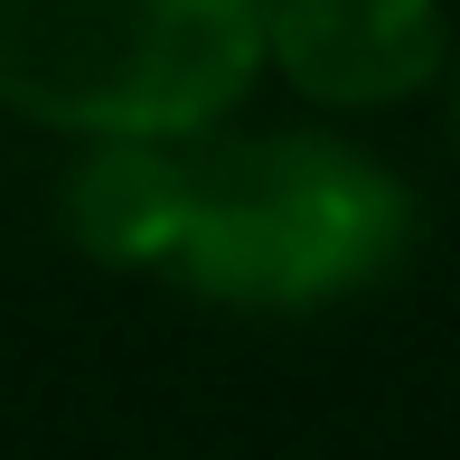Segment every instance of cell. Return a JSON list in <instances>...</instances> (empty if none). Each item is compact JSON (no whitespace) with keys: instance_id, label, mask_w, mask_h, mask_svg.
Masks as SVG:
<instances>
[{"instance_id":"2","label":"cell","mask_w":460,"mask_h":460,"mask_svg":"<svg viewBox=\"0 0 460 460\" xmlns=\"http://www.w3.org/2000/svg\"><path fill=\"white\" fill-rule=\"evenodd\" d=\"M263 85L254 0H0V113L94 141H217Z\"/></svg>"},{"instance_id":"1","label":"cell","mask_w":460,"mask_h":460,"mask_svg":"<svg viewBox=\"0 0 460 460\" xmlns=\"http://www.w3.org/2000/svg\"><path fill=\"white\" fill-rule=\"evenodd\" d=\"M423 254V188L358 132H217L188 151L170 282L235 320H329Z\"/></svg>"},{"instance_id":"3","label":"cell","mask_w":460,"mask_h":460,"mask_svg":"<svg viewBox=\"0 0 460 460\" xmlns=\"http://www.w3.org/2000/svg\"><path fill=\"white\" fill-rule=\"evenodd\" d=\"M460 19L432 0H282L263 10V75L320 113H394L442 94Z\"/></svg>"},{"instance_id":"4","label":"cell","mask_w":460,"mask_h":460,"mask_svg":"<svg viewBox=\"0 0 460 460\" xmlns=\"http://www.w3.org/2000/svg\"><path fill=\"white\" fill-rule=\"evenodd\" d=\"M188 151H198V141H188ZM188 151H170V141H94V151H75L66 179H57L66 244L85 263H103V273L170 282L179 207H188Z\"/></svg>"},{"instance_id":"5","label":"cell","mask_w":460,"mask_h":460,"mask_svg":"<svg viewBox=\"0 0 460 460\" xmlns=\"http://www.w3.org/2000/svg\"><path fill=\"white\" fill-rule=\"evenodd\" d=\"M442 103H451V160H460V48H451V75H442Z\"/></svg>"}]
</instances>
